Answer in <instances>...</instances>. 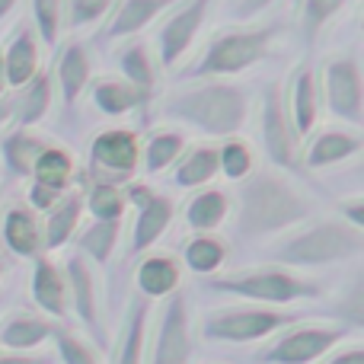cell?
Masks as SVG:
<instances>
[{"mask_svg":"<svg viewBox=\"0 0 364 364\" xmlns=\"http://www.w3.org/2000/svg\"><path fill=\"white\" fill-rule=\"evenodd\" d=\"M182 147H186V138H182V134H176V132H160V134H154L151 144H147V154H144L147 173L166 170L173 160H179Z\"/></svg>","mask_w":364,"mask_h":364,"instance_id":"obj_29","label":"cell"},{"mask_svg":"<svg viewBox=\"0 0 364 364\" xmlns=\"http://www.w3.org/2000/svg\"><path fill=\"white\" fill-rule=\"evenodd\" d=\"M6 160H10L13 170L19 173H29L32 164H36V157L42 154V144H38L32 134H13L10 141H6Z\"/></svg>","mask_w":364,"mask_h":364,"instance_id":"obj_38","label":"cell"},{"mask_svg":"<svg viewBox=\"0 0 364 364\" xmlns=\"http://www.w3.org/2000/svg\"><path fill=\"white\" fill-rule=\"evenodd\" d=\"M138 284L144 294L160 297V294H173L179 284V265L173 262L170 256H160V259H147L138 272Z\"/></svg>","mask_w":364,"mask_h":364,"instance_id":"obj_25","label":"cell"},{"mask_svg":"<svg viewBox=\"0 0 364 364\" xmlns=\"http://www.w3.org/2000/svg\"><path fill=\"white\" fill-rule=\"evenodd\" d=\"M246 109H250L246 93L240 87H227V83H205V87L186 90L166 102V115L188 122L205 134H218V138H227L243 128Z\"/></svg>","mask_w":364,"mask_h":364,"instance_id":"obj_2","label":"cell"},{"mask_svg":"<svg viewBox=\"0 0 364 364\" xmlns=\"http://www.w3.org/2000/svg\"><path fill=\"white\" fill-rule=\"evenodd\" d=\"M218 170H224L227 179H243L252 170V154L243 141H227L218 154Z\"/></svg>","mask_w":364,"mask_h":364,"instance_id":"obj_36","label":"cell"},{"mask_svg":"<svg viewBox=\"0 0 364 364\" xmlns=\"http://www.w3.org/2000/svg\"><path fill=\"white\" fill-rule=\"evenodd\" d=\"M144 96H147L144 90H138L128 80H100L93 87V102L106 115H125L128 109H134Z\"/></svg>","mask_w":364,"mask_h":364,"instance_id":"obj_21","label":"cell"},{"mask_svg":"<svg viewBox=\"0 0 364 364\" xmlns=\"http://www.w3.org/2000/svg\"><path fill=\"white\" fill-rule=\"evenodd\" d=\"M13 6H16V0H0V19H4L6 13L13 10Z\"/></svg>","mask_w":364,"mask_h":364,"instance_id":"obj_45","label":"cell"},{"mask_svg":"<svg viewBox=\"0 0 364 364\" xmlns=\"http://www.w3.org/2000/svg\"><path fill=\"white\" fill-rule=\"evenodd\" d=\"M55 336H58V352H61L64 364H100V358L93 355V348L83 346L77 336L61 333V329H55Z\"/></svg>","mask_w":364,"mask_h":364,"instance_id":"obj_40","label":"cell"},{"mask_svg":"<svg viewBox=\"0 0 364 364\" xmlns=\"http://www.w3.org/2000/svg\"><path fill=\"white\" fill-rule=\"evenodd\" d=\"M275 29H230L208 42L201 61L192 68V77H224L240 74L269 55Z\"/></svg>","mask_w":364,"mask_h":364,"instance_id":"obj_3","label":"cell"},{"mask_svg":"<svg viewBox=\"0 0 364 364\" xmlns=\"http://www.w3.org/2000/svg\"><path fill=\"white\" fill-rule=\"evenodd\" d=\"M208 6L211 0H186L157 32V51H160V64L164 68H173L188 48H192L198 29L205 26Z\"/></svg>","mask_w":364,"mask_h":364,"instance_id":"obj_8","label":"cell"},{"mask_svg":"<svg viewBox=\"0 0 364 364\" xmlns=\"http://www.w3.org/2000/svg\"><path fill=\"white\" fill-rule=\"evenodd\" d=\"M0 272H4V269H0Z\"/></svg>","mask_w":364,"mask_h":364,"instance_id":"obj_47","label":"cell"},{"mask_svg":"<svg viewBox=\"0 0 364 364\" xmlns=\"http://www.w3.org/2000/svg\"><path fill=\"white\" fill-rule=\"evenodd\" d=\"M32 16H36L38 36H42L48 45H55L58 36H61L64 0H32Z\"/></svg>","mask_w":364,"mask_h":364,"instance_id":"obj_34","label":"cell"},{"mask_svg":"<svg viewBox=\"0 0 364 364\" xmlns=\"http://www.w3.org/2000/svg\"><path fill=\"white\" fill-rule=\"evenodd\" d=\"M0 364H51L48 355H0Z\"/></svg>","mask_w":364,"mask_h":364,"instance_id":"obj_43","label":"cell"},{"mask_svg":"<svg viewBox=\"0 0 364 364\" xmlns=\"http://www.w3.org/2000/svg\"><path fill=\"white\" fill-rule=\"evenodd\" d=\"M323 90H326L329 112L352 125H361V70L352 58H336L326 64Z\"/></svg>","mask_w":364,"mask_h":364,"instance_id":"obj_9","label":"cell"},{"mask_svg":"<svg viewBox=\"0 0 364 364\" xmlns=\"http://www.w3.org/2000/svg\"><path fill=\"white\" fill-rule=\"evenodd\" d=\"M316 115H320V90H316V77L314 70H301L291 83V119H294V134L297 138H307L316 125Z\"/></svg>","mask_w":364,"mask_h":364,"instance_id":"obj_14","label":"cell"},{"mask_svg":"<svg viewBox=\"0 0 364 364\" xmlns=\"http://www.w3.org/2000/svg\"><path fill=\"white\" fill-rule=\"evenodd\" d=\"M112 0H68V23L74 26H90L100 16H106Z\"/></svg>","mask_w":364,"mask_h":364,"instance_id":"obj_39","label":"cell"},{"mask_svg":"<svg viewBox=\"0 0 364 364\" xmlns=\"http://www.w3.org/2000/svg\"><path fill=\"white\" fill-rule=\"evenodd\" d=\"M361 147V138L358 134H348V132H323L320 138L314 141V147L307 151V164L314 170H323V166H333L339 160L352 157L358 154Z\"/></svg>","mask_w":364,"mask_h":364,"instance_id":"obj_18","label":"cell"},{"mask_svg":"<svg viewBox=\"0 0 364 364\" xmlns=\"http://www.w3.org/2000/svg\"><path fill=\"white\" fill-rule=\"evenodd\" d=\"M307 214L310 201L294 186L272 173H256L240 186V233L246 237L282 230V227L304 220Z\"/></svg>","mask_w":364,"mask_h":364,"instance_id":"obj_1","label":"cell"},{"mask_svg":"<svg viewBox=\"0 0 364 364\" xmlns=\"http://www.w3.org/2000/svg\"><path fill=\"white\" fill-rule=\"evenodd\" d=\"M224 218H227V198L218 188H208V192L195 195L192 205H188V224L195 230H214Z\"/></svg>","mask_w":364,"mask_h":364,"instance_id":"obj_27","label":"cell"},{"mask_svg":"<svg viewBox=\"0 0 364 364\" xmlns=\"http://www.w3.org/2000/svg\"><path fill=\"white\" fill-rule=\"evenodd\" d=\"M48 336H55V326L45 320H36V316H13L0 329V342L6 348H13V352H26V348L42 346Z\"/></svg>","mask_w":364,"mask_h":364,"instance_id":"obj_19","label":"cell"},{"mask_svg":"<svg viewBox=\"0 0 364 364\" xmlns=\"http://www.w3.org/2000/svg\"><path fill=\"white\" fill-rule=\"evenodd\" d=\"M211 288L230 291V294L250 297V301H275V304H288L297 301V297L316 294V284L301 282V278L288 275V272H250V275L218 278Z\"/></svg>","mask_w":364,"mask_h":364,"instance_id":"obj_6","label":"cell"},{"mask_svg":"<svg viewBox=\"0 0 364 364\" xmlns=\"http://www.w3.org/2000/svg\"><path fill=\"white\" fill-rule=\"evenodd\" d=\"M144 323H147V304H134L128 314L125 333H122L119 352H115V364H141L144 361Z\"/></svg>","mask_w":364,"mask_h":364,"instance_id":"obj_26","label":"cell"},{"mask_svg":"<svg viewBox=\"0 0 364 364\" xmlns=\"http://www.w3.org/2000/svg\"><path fill=\"white\" fill-rule=\"evenodd\" d=\"M70 284H74V297H77V310L80 316L96 326V304H93V278H90L87 265L80 259H70Z\"/></svg>","mask_w":364,"mask_h":364,"instance_id":"obj_32","label":"cell"},{"mask_svg":"<svg viewBox=\"0 0 364 364\" xmlns=\"http://www.w3.org/2000/svg\"><path fill=\"white\" fill-rule=\"evenodd\" d=\"M329 364H364V352L361 348H348V352H339Z\"/></svg>","mask_w":364,"mask_h":364,"instance_id":"obj_44","label":"cell"},{"mask_svg":"<svg viewBox=\"0 0 364 364\" xmlns=\"http://www.w3.org/2000/svg\"><path fill=\"white\" fill-rule=\"evenodd\" d=\"M272 0H233V16L237 19H252L262 10H269Z\"/></svg>","mask_w":364,"mask_h":364,"instance_id":"obj_42","label":"cell"},{"mask_svg":"<svg viewBox=\"0 0 364 364\" xmlns=\"http://www.w3.org/2000/svg\"><path fill=\"white\" fill-rule=\"evenodd\" d=\"M36 301H38V307L48 310L51 316H64V310H68L64 278L58 275V269L48 259H38L36 262Z\"/></svg>","mask_w":364,"mask_h":364,"instance_id":"obj_20","label":"cell"},{"mask_svg":"<svg viewBox=\"0 0 364 364\" xmlns=\"http://www.w3.org/2000/svg\"><path fill=\"white\" fill-rule=\"evenodd\" d=\"M361 252V227L316 224L278 250V259L288 265H326Z\"/></svg>","mask_w":364,"mask_h":364,"instance_id":"obj_4","label":"cell"},{"mask_svg":"<svg viewBox=\"0 0 364 364\" xmlns=\"http://www.w3.org/2000/svg\"><path fill=\"white\" fill-rule=\"evenodd\" d=\"M214 173H218V151H214V147H195V151L179 164L176 182L186 188H192V186L208 182Z\"/></svg>","mask_w":364,"mask_h":364,"instance_id":"obj_28","label":"cell"},{"mask_svg":"<svg viewBox=\"0 0 364 364\" xmlns=\"http://www.w3.org/2000/svg\"><path fill=\"white\" fill-rule=\"evenodd\" d=\"M115 230H119L115 220H100L93 230H87L83 250H90L96 259H109V250H112V243H115Z\"/></svg>","mask_w":364,"mask_h":364,"instance_id":"obj_41","label":"cell"},{"mask_svg":"<svg viewBox=\"0 0 364 364\" xmlns=\"http://www.w3.org/2000/svg\"><path fill=\"white\" fill-rule=\"evenodd\" d=\"M342 6H346V0H304V13H301L304 36L314 42V38L320 36L323 26H326Z\"/></svg>","mask_w":364,"mask_h":364,"instance_id":"obj_33","label":"cell"},{"mask_svg":"<svg viewBox=\"0 0 364 364\" xmlns=\"http://www.w3.org/2000/svg\"><path fill=\"white\" fill-rule=\"evenodd\" d=\"M170 4H173V0H125V4L112 13L109 26L102 29V38L115 42V38L134 36V32H141L144 26H151L154 16H160V13H164Z\"/></svg>","mask_w":364,"mask_h":364,"instance_id":"obj_13","label":"cell"},{"mask_svg":"<svg viewBox=\"0 0 364 364\" xmlns=\"http://www.w3.org/2000/svg\"><path fill=\"white\" fill-rule=\"evenodd\" d=\"M186 259H188V269L214 272L220 262H224V246H220L214 237H195L186 250Z\"/></svg>","mask_w":364,"mask_h":364,"instance_id":"obj_35","label":"cell"},{"mask_svg":"<svg viewBox=\"0 0 364 364\" xmlns=\"http://www.w3.org/2000/svg\"><path fill=\"white\" fill-rule=\"evenodd\" d=\"M297 134L294 128L288 125V112H284L282 102V90L269 87L262 100V144L269 151V157L275 160L278 166H288L294 170L297 166Z\"/></svg>","mask_w":364,"mask_h":364,"instance_id":"obj_10","label":"cell"},{"mask_svg":"<svg viewBox=\"0 0 364 364\" xmlns=\"http://www.w3.org/2000/svg\"><path fill=\"white\" fill-rule=\"evenodd\" d=\"M77 218H80V198H77V195H68V198L55 208V214L48 218V240H45V243H48L51 250L61 246L64 240L70 237V230H74Z\"/></svg>","mask_w":364,"mask_h":364,"instance_id":"obj_31","label":"cell"},{"mask_svg":"<svg viewBox=\"0 0 364 364\" xmlns=\"http://www.w3.org/2000/svg\"><path fill=\"white\" fill-rule=\"evenodd\" d=\"M58 83H61L64 102H77V96L83 93V87L90 83V55L83 45H68L58 61Z\"/></svg>","mask_w":364,"mask_h":364,"instance_id":"obj_17","label":"cell"},{"mask_svg":"<svg viewBox=\"0 0 364 364\" xmlns=\"http://www.w3.org/2000/svg\"><path fill=\"white\" fill-rule=\"evenodd\" d=\"M23 93H19V100L13 102V109H16V119L23 122V125H36V122H42V115L48 112V102H51V80L45 74H36L29 83H23Z\"/></svg>","mask_w":364,"mask_h":364,"instance_id":"obj_23","label":"cell"},{"mask_svg":"<svg viewBox=\"0 0 364 364\" xmlns=\"http://www.w3.org/2000/svg\"><path fill=\"white\" fill-rule=\"evenodd\" d=\"M151 364H192V336H188L186 294H173L170 304H166Z\"/></svg>","mask_w":364,"mask_h":364,"instance_id":"obj_11","label":"cell"},{"mask_svg":"<svg viewBox=\"0 0 364 364\" xmlns=\"http://www.w3.org/2000/svg\"><path fill=\"white\" fill-rule=\"evenodd\" d=\"M301 314H278V310L262 307H230L218 310L205 320V339L208 342H256L269 333L282 329L284 323H294Z\"/></svg>","mask_w":364,"mask_h":364,"instance_id":"obj_5","label":"cell"},{"mask_svg":"<svg viewBox=\"0 0 364 364\" xmlns=\"http://www.w3.org/2000/svg\"><path fill=\"white\" fill-rule=\"evenodd\" d=\"M93 164L112 173H128L138 166V134L134 132H102L93 141Z\"/></svg>","mask_w":364,"mask_h":364,"instance_id":"obj_12","label":"cell"},{"mask_svg":"<svg viewBox=\"0 0 364 364\" xmlns=\"http://www.w3.org/2000/svg\"><path fill=\"white\" fill-rule=\"evenodd\" d=\"M70 170H74V164H70V157L64 151H55V147H42V154L36 157V164H32V176H36V186L38 188H48V192H61L64 186H68L70 179Z\"/></svg>","mask_w":364,"mask_h":364,"instance_id":"obj_22","label":"cell"},{"mask_svg":"<svg viewBox=\"0 0 364 364\" xmlns=\"http://www.w3.org/2000/svg\"><path fill=\"white\" fill-rule=\"evenodd\" d=\"M90 211H93L100 220H119L122 211H125L122 192L112 186V182H102V186H96L93 195H90Z\"/></svg>","mask_w":364,"mask_h":364,"instance_id":"obj_37","label":"cell"},{"mask_svg":"<svg viewBox=\"0 0 364 364\" xmlns=\"http://www.w3.org/2000/svg\"><path fill=\"white\" fill-rule=\"evenodd\" d=\"M348 329L342 326H301L294 333L282 336L269 352L262 355L265 364H310L316 358L336 348L342 339H346Z\"/></svg>","mask_w":364,"mask_h":364,"instance_id":"obj_7","label":"cell"},{"mask_svg":"<svg viewBox=\"0 0 364 364\" xmlns=\"http://www.w3.org/2000/svg\"><path fill=\"white\" fill-rule=\"evenodd\" d=\"M4 240L19 256H32L38 250V227L29 208H10V214L4 218Z\"/></svg>","mask_w":364,"mask_h":364,"instance_id":"obj_24","label":"cell"},{"mask_svg":"<svg viewBox=\"0 0 364 364\" xmlns=\"http://www.w3.org/2000/svg\"><path fill=\"white\" fill-rule=\"evenodd\" d=\"M6 90V74H4V55H0V96H4Z\"/></svg>","mask_w":364,"mask_h":364,"instance_id":"obj_46","label":"cell"},{"mask_svg":"<svg viewBox=\"0 0 364 364\" xmlns=\"http://www.w3.org/2000/svg\"><path fill=\"white\" fill-rule=\"evenodd\" d=\"M173 218V201L164 198V195H151V198L141 201V218H138V227H134V252L147 250L160 233L166 230Z\"/></svg>","mask_w":364,"mask_h":364,"instance_id":"obj_16","label":"cell"},{"mask_svg":"<svg viewBox=\"0 0 364 364\" xmlns=\"http://www.w3.org/2000/svg\"><path fill=\"white\" fill-rule=\"evenodd\" d=\"M122 74L128 77V83H134L144 93L154 87V61L144 45H128L122 51Z\"/></svg>","mask_w":364,"mask_h":364,"instance_id":"obj_30","label":"cell"},{"mask_svg":"<svg viewBox=\"0 0 364 364\" xmlns=\"http://www.w3.org/2000/svg\"><path fill=\"white\" fill-rule=\"evenodd\" d=\"M4 74L6 87H23L38 74V48L29 29H19L16 38L10 42V48L4 55Z\"/></svg>","mask_w":364,"mask_h":364,"instance_id":"obj_15","label":"cell"}]
</instances>
